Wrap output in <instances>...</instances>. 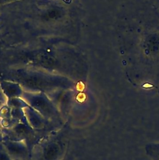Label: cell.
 <instances>
[{
    "label": "cell",
    "mask_w": 159,
    "mask_h": 160,
    "mask_svg": "<svg viewBox=\"0 0 159 160\" xmlns=\"http://www.w3.org/2000/svg\"><path fill=\"white\" fill-rule=\"evenodd\" d=\"M62 142L54 138L39 141L31 150V160H60L64 154Z\"/></svg>",
    "instance_id": "277c9868"
},
{
    "label": "cell",
    "mask_w": 159,
    "mask_h": 160,
    "mask_svg": "<svg viewBox=\"0 0 159 160\" xmlns=\"http://www.w3.org/2000/svg\"><path fill=\"white\" fill-rule=\"evenodd\" d=\"M0 79L17 82L24 91L47 94L62 89H77L79 84L67 76L25 66L0 68Z\"/></svg>",
    "instance_id": "7a4b0ae2"
},
{
    "label": "cell",
    "mask_w": 159,
    "mask_h": 160,
    "mask_svg": "<svg viewBox=\"0 0 159 160\" xmlns=\"http://www.w3.org/2000/svg\"><path fill=\"white\" fill-rule=\"evenodd\" d=\"M21 98L47 121L61 120L62 115L59 110L47 94L41 92L24 91Z\"/></svg>",
    "instance_id": "3957f363"
},
{
    "label": "cell",
    "mask_w": 159,
    "mask_h": 160,
    "mask_svg": "<svg viewBox=\"0 0 159 160\" xmlns=\"http://www.w3.org/2000/svg\"><path fill=\"white\" fill-rule=\"evenodd\" d=\"M6 104L9 108L24 109L29 106L27 102L22 98H14L7 99Z\"/></svg>",
    "instance_id": "8fae6325"
},
{
    "label": "cell",
    "mask_w": 159,
    "mask_h": 160,
    "mask_svg": "<svg viewBox=\"0 0 159 160\" xmlns=\"http://www.w3.org/2000/svg\"><path fill=\"white\" fill-rule=\"evenodd\" d=\"M11 109V116L12 120L16 123H22L26 126H29L26 114L24 111V109H17V108H10Z\"/></svg>",
    "instance_id": "9c48e42d"
},
{
    "label": "cell",
    "mask_w": 159,
    "mask_h": 160,
    "mask_svg": "<svg viewBox=\"0 0 159 160\" xmlns=\"http://www.w3.org/2000/svg\"><path fill=\"white\" fill-rule=\"evenodd\" d=\"M146 154L152 160H159V142L148 143L145 147Z\"/></svg>",
    "instance_id": "30bf717a"
},
{
    "label": "cell",
    "mask_w": 159,
    "mask_h": 160,
    "mask_svg": "<svg viewBox=\"0 0 159 160\" xmlns=\"http://www.w3.org/2000/svg\"><path fill=\"white\" fill-rule=\"evenodd\" d=\"M25 66L67 76L77 82L83 76L81 55L64 38L32 41L0 51V68Z\"/></svg>",
    "instance_id": "6da1fadb"
},
{
    "label": "cell",
    "mask_w": 159,
    "mask_h": 160,
    "mask_svg": "<svg viewBox=\"0 0 159 160\" xmlns=\"http://www.w3.org/2000/svg\"><path fill=\"white\" fill-rule=\"evenodd\" d=\"M25 160H31V158H29V159H25Z\"/></svg>",
    "instance_id": "2e32d148"
},
{
    "label": "cell",
    "mask_w": 159,
    "mask_h": 160,
    "mask_svg": "<svg viewBox=\"0 0 159 160\" xmlns=\"http://www.w3.org/2000/svg\"><path fill=\"white\" fill-rule=\"evenodd\" d=\"M21 1H25V0H0V8L16 2H19Z\"/></svg>",
    "instance_id": "5bb4252c"
},
{
    "label": "cell",
    "mask_w": 159,
    "mask_h": 160,
    "mask_svg": "<svg viewBox=\"0 0 159 160\" xmlns=\"http://www.w3.org/2000/svg\"><path fill=\"white\" fill-rule=\"evenodd\" d=\"M27 122L29 126L34 131L43 129L46 125L47 120L37 111L29 106L24 109Z\"/></svg>",
    "instance_id": "52a82bcc"
},
{
    "label": "cell",
    "mask_w": 159,
    "mask_h": 160,
    "mask_svg": "<svg viewBox=\"0 0 159 160\" xmlns=\"http://www.w3.org/2000/svg\"><path fill=\"white\" fill-rule=\"evenodd\" d=\"M0 160H12L0 141Z\"/></svg>",
    "instance_id": "7c38bea8"
},
{
    "label": "cell",
    "mask_w": 159,
    "mask_h": 160,
    "mask_svg": "<svg viewBox=\"0 0 159 160\" xmlns=\"http://www.w3.org/2000/svg\"><path fill=\"white\" fill-rule=\"evenodd\" d=\"M2 126H1V123H0V134L2 132Z\"/></svg>",
    "instance_id": "9a60e30c"
},
{
    "label": "cell",
    "mask_w": 159,
    "mask_h": 160,
    "mask_svg": "<svg viewBox=\"0 0 159 160\" xmlns=\"http://www.w3.org/2000/svg\"><path fill=\"white\" fill-rule=\"evenodd\" d=\"M1 142L12 160H25L31 158V151L26 141L13 140L2 136Z\"/></svg>",
    "instance_id": "5b68a950"
},
{
    "label": "cell",
    "mask_w": 159,
    "mask_h": 160,
    "mask_svg": "<svg viewBox=\"0 0 159 160\" xmlns=\"http://www.w3.org/2000/svg\"><path fill=\"white\" fill-rule=\"evenodd\" d=\"M77 89H62L47 94L57 107L62 116H65L73 102Z\"/></svg>",
    "instance_id": "8992f818"
},
{
    "label": "cell",
    "mask_w": 159,
    "mask_h": 160,
    "mask_svg": "<svg viewBox=\"0 0 159 160\" xmlns=\"http://www.w3.org/2000/svg\"><path fill=\"white\" fill-rule=\"evenodd\" d=\"M0 87L7 100L14 98H21L24 91L17 82L2 79H0Z\"/></svg>",
    "instance_id": "ba28073f"
},
{
    "label": "cell",
    "mask_w": 159,
    "mask_h": 160,
    "mask_svg": "<svg viewBox=\"0 0 159 160\" xmlns=\"http://www.w3.org/2000/svg\"><path fill=\"white\" fill-rule=\"evenodd\" d=\"M6 102H7V98L3 94L1 90V88L0 87V110L4 105L6 104Z\"/></svg>",
    "instance_id": "4fadbf2b"
}]
</instances>
